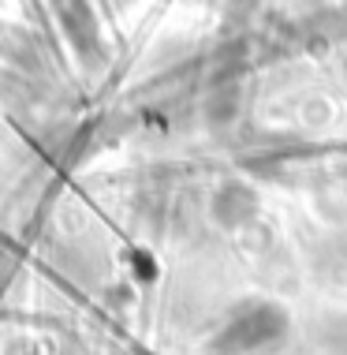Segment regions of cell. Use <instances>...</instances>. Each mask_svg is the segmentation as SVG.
I'll return each mask as SVG.
<instances>
[{"mask_svg":"<svg viewBox=\"0 0 347 355\" xmlns=\"http://www.w3.org/2000/svg\"><path fill=\"white\" fill-rule=\"evenodd\" d=\"M287 311L281 303H247L231 314V322L217 333L213 348L224 352V355H243V352H258V348H269L276 344L287 333Z\"/></svg>","mask_w":347,"mask_h":355,"instance_id":"1","label":"cell"},{"mask_svg":"<svg viewBox=\"0 0 347 355\" xmlns=\"http://www.w3.org/2000/svg\"><path fill=\"white\" fill-rule=\"evenodd\" d=\"M258 206H262V198H258V191L250 184H224L213 195V217L217 225L224 228H250L258 220Z\"/></svg>","mask_w":347,"mask_h":355,"instance_id":"2","label":"cell"}]
</instances>
